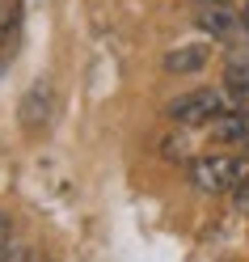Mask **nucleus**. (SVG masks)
Segmentation results:
<instances>
[{"label":"nucleus","mask_w":249,"mask_h":262,"mask_svg":"<svg viewBox=\"0 0 249 262\" xmlns=\"http://www.w3.org/2000/svg\"><path fill=\"white\" fill-rule=\"evenodd\" d=\"M186 178H190V186L203 190V194H224V190H237L249 178V165L237 161V157L215 152V157H194L186 165Z\"/></svg>","instance_id":"1"},{"label":"nucleus","mask_w":249,"mask_h":262,"mask_svg":"<svg viewBox=\"0 0 249 262\" xmlns=\"http://www.w3.org/2000/svg\"><path fill=\"white\" fill-rule=\"evenodd\" d=\"M47 119H51V85H34L21 97V127L26 131H38Z\"/></svg>","instance_id":"6"},{"label":"nucleus","mask_w":249,"mask_h":262,"mask_svg":"<svg viewBox=\"0 0 249 262\" xmlns=\"http://www.w3.org/2000/svg\"><path fill=\"white\" fill-rule=\"evenodd\" d=\"M228 106L232 102H228L224 89H194V93H182L169 102V119L182 123V127H211Z\"/></svg>","instance_id":"2"},{"label":"nucleus","mask_w":249,"mask_h":262,"mask_svg":"<svg viewBox=\"0 0 249 262\" xmlns=\"http://www.w3.org/2000/svg\"><path fill=\"white\" fill-rule=\"evenodd\" d=\"M241 21H245V34H249V0H245V9H241Z\"/></svg>","instance_id":"11"},{"label":"nucleus","mask_w":249,"mask_h":262,"mask_svg":"<svg viewBox=\"0 0 249 262\" xmlns=\"http://www.w3.org/2000/svg\"><path fill=\"white\" fill-rule=\"evenodd\" d=\"M9 233H13V228H9V220H5V216H0V254H5V250H9Z\"/></svg>","instance_id":"9"},{"label":"nucleus","mask_w":249,"mask_h":262,"mask_svg":"<svg viewBox=\"0 0 249 262\" xmlns=\"http://www.w3.org/2000/svg\"><path fill=\"white\" fill-rule=\"evenodd\" d=\"M224 93L232 97V106L249 102V59H232L224 68Z\"/></svg>","instance_id":"7"},{"label":"nucleus","mask_w":249,"mask_h":262,"mask_svg":"<svg viewBox=\"0 0 249 262\" xmlns=\"http://www.w3.org/2000/svg\"><path fill=\"white\" fill-rule=\"evenodd\" d=\"M211 63V47L207 42H186V47H173V51H165V59H161V68L165 72H182V76H190V72H203Z\"/></svg>","instance_id":"4"},{"label":"nucleus","mask_w":249,"mask_h":262,"mask_svg":"<svg viewBox=\"0 0 249 262\" xmlns=\"http://www.w3.org/2000/svg\"><path fill=\"white\" fill-rule=\"evenodd\" d=\"M232 207H237L241 216H249V178H245V182H241L237 190H232Z\"/></svg>","instance_id":"8"},{"label":"nucleus","mask_w":249,"mask_h":262,"mask_svg":"<svg viewBox=\"0 0 249 262\" xmlns=\"http://www.w3.org/2000/svg\"><path fill=\"white\" fill-rule=\"evenodd\" d=\"M194 26H198V34H211L215 42H228V38H237V30H241V13L207 0V5L194 13Z\"/></svg>","instance_id":"3"},{"label":"nucleus","mask_w":249,"mask_h":262,"mask_svg":"<svg viewBox=\"0 0 249 262\" xmlns=\"http://www.w3.org/2000/svg\"><path fill=\"white\" fill-rule=\"evenodd\" d=\"M0 262H26V254H21V250H17V254H9V258L0 254Z\"/></svg>","instance_id":"10"},{"label":"nucleus","mask_w":249,"mask_h":262,"mask_svg":"<svg viewBox=\"0 0 249 262\" xmlns=\"http://www.w3.org/2000/svg\"><path fill=\"white\" fill-rule=\"evenodd\" d=\"M211 136L220 144H249V114L241 106H228L220 119L211 123Z\"/></svg>","instance_id":"5"}]
</instances>
